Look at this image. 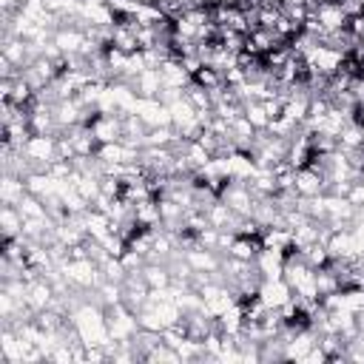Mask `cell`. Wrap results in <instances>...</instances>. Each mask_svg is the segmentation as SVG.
Listing matches in <instances>:
<instances>
[{"instance_id": "cell-1", "label": "cell", "mask_w": 364, "mask_h": 364, "mask_svg": "<svg viewBox=\"0 0 364 364\" xmlns=\"http://www.w3.org/2000/svg\"><path fill=\"white\" fill-rule=\"evenodd\" d=\"M122 117H125L122 111H111V114H100L94 119L91 131H94V136H97L100 145H105V142H122V136H125Z\"/></svg>"}, {"instance_id": "cell-2", "label": "cell", "mask_w": 364, "mask_h": 364, "mask_svg": "<svg viewBox=\"0 0 364 364\" xmlns=\"http://www.w3.org/2000/svg\"><path fill=\"white\" fill-rule=\"evenodd\" d=\"M293 188L299 196H318V193H327V179L316 168H299Z\"/></svg>"}, {"instance_id": "cell-3", "label": "cell", "mask_w": 364, "mask_h": 364, "mask_svg": "<svg viewBox=\"0 0 364 364\" xmlns=\"http://www.w3.org/2000/svg\"><path fill=\"white\" fill-rule=\"evenodd\" d=\"M23 154L31 159V162H46L51 165L57 159V136H31L23 148Z\"/></svg>"}, {"instance_id": "cell-4", "label": "cell", "mask_w": 364, "mask_h": 364, "mask_svg": "<svg viewBox=\"0 0 364 364\" xmlns=\"http://www.w3.org/2000/svg\"><path fill=\"white\" fill-rule=\"evenodd\" d=\"M185 262L191 264V270H208V273H213V270L222 267V253L196 245V247L185 250Z\"/></svg>"}, {"instance_id": "cell-5", "label": "cell", "mask_w": 364, "mask_h": 364, "mask_svg": "<svg viewBox=\"0 0 364 364\" xmlns=\"http://www.w3.org/2000/svg\"><path fill=\"white\" fill-rule=\"evenodd\" d=\"M134 91H136L139 100H159V91H162V74H159V68H145L134 80Z\"/></svg>"}, {"instance_id": "cell-6", "label": "cell", "mask_w": 364, "mask_h": 364, "mask_svg": "<svg viewBox=\"0 0 364 364\" xmlns=\"http://www.w3.org/2000/svg\"><path fill=\"white\" fill-rule=\"evenodd\" d=\"M316 17L318 23L324 26V31H338V28H347V14L341 11L338 3H321L316 9Z\"/></svg>"}, {"instance_id": "cell-7", "label": "cell", "mask_w": 364, "mask_h": 364, "mask_svg": "<svg viewBox=\"0 0 364 364\" xmlns=\"http://www.w3.org/2000/svg\"><path fill=\"white\" fill-rule=\"evenodd\" d=\"M259 250H262V236H236L228 256H236L242 262H256Z\"/></svg>"}, {"instance_id": "cell-8", "label": "cell", "mask_w": 364, "mask_h": 364, "mask_svg": "<svg viewBox=\"0 0 364 364\" xmlns=\"http://www.w3.org/2000/svg\"><path fill=\"white\" fill-rule=\"evenodd\" d=\"M111 48L125 51V54H136L139 43H136V31L125 23H114V34H111Z\"/></svg>"}, {"instance_id": "cell-9", "label": "cell", "mask_w": 364, "mask_h": 364, "mask_svg": "<svg viewBox=\"0 0 364 364\" xmlns=\"http://www.w3.org/2000/svg\"><path fill=\"white\" fill-rule=\"evenodd\" d=\"M0 228H3V239H14L23 233V213L17 210V205L0 208Z\"/></svg>"}, {"instance_id": "cell-10", "label": "cell", "mask_w": 364, "mask_h": 364, "mask_svg": "<svg viewBox=\"0 0 364 364\" xmlns=\"http://www.w3.org/2000/svg\"><path fill=\"white\" fill-rule=\"evenodd\" d=\"M26 193V179L14 176V173H3L0 182V202L3 205H17V199Z\"/></svg>"}, {"instance_id": "cell-11", "label": "cell", "mask_w": 364, "mask_h": 364, "mask_svg": "<svg viewBox=\"0 0 364 364\" xmlns=\"http://www.w3.org/2000/svg\"><path fill=\"white\" fill-rule=\"evenodd\" d=\"M245 117L250 119V125H253L256 131H267V125H270V117H267L262 100H250V102H245Z\"/></svg>"}, {"instance_id": "cell-12", "label": "cell", "mask_w": 364, "mask_h": 364, "mask_svg": "<svg viewBox=\"0 0 364 364\" xmlns=\"http://www.w3.org/2000/svg\"><path fill=\"white\" fill-rule=\"evenodd\" d=\"M205 216H208V225H210V228H219V230H222V228H228V222H230L233 210L219 199V202H213V205L205 210Z\"/></svg>"}, {"instance_id": "cell-13", "label": "cell", "mask_w": 364, "mask_h": 364, "mask_svg": "<svg viewBox=\"0 0 364 364\" xmlns=\"http://www.w3.org/2000/svg\"><path fill=\"white\" fill-rule=\"evenodd\" d=\"M193 82H199L202 88H208V91H213V88H219V85H225V77L216 71V68H210V65H202L196 74H193Z\"/></svg>"}, {"instance_id": "cell-14", "label": "cell", "mask_w": 364, "mask_h": 364, "mask_svg": "<svg viewBox=\"0 0 364 364\" xmlns=\"http://www.w3.org/2000/svg\"><path fill=\"white\" fill-rule=\"evenodd\" d=\"M179 63H182V68H185V71H188V74H191V77H193V74H196V71H199V68H202V65H205V63H202V57H199V54H185V57H182V60H179Z\"/></svg>"}, {"instance_id": "cell-15", "label": "cell", "mask_w": 364, "mask_h": 364, "mask_svg": "<svg viewBox=\"0 0 364 364\" xmlns=\"http://www.w3.org/2000/svg\"><path fill=\"white\" fill-rule=\"evenodd\" d=\"M361 128H364V122H361Z\"/></svg>"}]
</instances>
